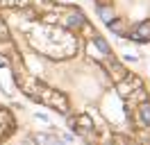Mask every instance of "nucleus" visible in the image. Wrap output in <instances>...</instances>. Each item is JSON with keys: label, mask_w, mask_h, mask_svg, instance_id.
Wrapping results in <instances>:
<instances>
[{"label": "nucleus", "mask_w": 150, "mask_h": 145, "mask_svg": "<svg viewBox=\"0 0 150 145\" xmlns=\"http://www.w3.org/2000/svg\"><path fill=\"white\" fill-rule=\"evenodd\" d=\"M137 125L139 127H150V102H143L137 109Z\"/></svg>", "instance_id": "nucleus-1"}, {"label": "nucleus", "mask_w": 150, "mask_h": 145, "mask_svg": "<svg viewBox=\"0 0 150 145\" xmlns=\"http://www.w3.org/2000/svg\"><path fill=\"white\" fill-rule=\"evenodd\" d=\"M48 104L57 107L59 111H62V113H66V111H68V100H66L64 95L59 93V91H52V93H50V100H48Z\"/></svg>", "instance_id": "nucleus-2"}, {"label": "nucleus", "mask_w": 150, "mask_h": 145, "mask_svg": "<svg viewBox=\"0 0 150 145\" xmlns=\"http://www.w3.org/2000/svg\"><path fill=\"white\" fill-rule=\"evenodd\" d=\"M127 100H130V104H143V102H148V91L143 89V86H141V89H134Z\"/></svg>", "instance_id": "nucleus-3"}, {"label": "nucleus", "mask_w": 150, "mask_h": 145, "mask_svg": "<svg viewBox=\"0 0 150 145\" xmlns=\"http://www.w3.org/2000/svg\"><path fill=\"white\" fill-rule=\"evenodd\" d=\"M62 23H64L66 27H82L84 25V16L77 11V14H68L66 18H62Z\"/></svg>", "instance_id": "nucleus-4"}, {"label": "nucleus", "mask_w": 150, "mask_h": 145, "mask_svg": "<svg viewBox=\"0 0 150 145\" xmlns=\"http://www.w3.org/2000/svg\"><path fill=\"white\" fill-rule=\"evenodd\" d=\"M125 77H127V70H125L118 61H112V80L118 84V82H123Z\"/></svg>", "instance_id": "nucleus-5"}, {"label": "nucleus", "mask_w": 150, "mask_h": 145, "mask_svg": "<svg viewBox=\"0 0 150 145\" xmlns=\"http://www.w3.org/2000/svg\"><path fill=\"white\" fill-rule=\"evenodd\" d=\"M116 91H118V95H121V98H130V93L134 89H132V84H130V80H127V77H125V80L123 82H118V84H116Z\"/></svg>", "instance_id": "nucleus-6"}, {"label": "nucleus", "mask_w": 150, "mask_h": 145, "mask_svg": "<svg viewBox=\"0 0 150 145\" xmlns=\"http://www.w3.org/2000/svg\"><path fill=\"white\" fill-rule=\"evenodd\" d=\"M93 43H96V48H98V50H100V52L105 54V57H109V45H107V41H105L103 36H98V34H93Z\"/></svg>", "instance_id": "nucleus-7"}, {"label": "nucleus", "mask_w": 150, "mask_h": 145, "mask_svg": "<svg viewBox=\"0 0 150 145\" xmlns=\"http://www.w3.org/2000/svg\"><path fill=\"white\" fill-rule=\"evenodd\" d=\"M86 52L91 54V57H93L96 61H105V59H107V57H105V54L100 52V50H98V48H96L93 43H89V45H86Z\"/></svg>", "instance_id": "nucleus-8"}, {"label": "nucleus", "mask_w": 150, "mask_h": 145, "mask_svg": "<svg viewBox=\"0 0 150 145\" xmlns=\"http://www.w3.org/2000/svg\"><path fill=\"white\" fill-rule=\"evenodd\" d=\"M98 14H100V18L107 20V23H112V20H114V11L109 7H100V9H98Z\"/></svg>", "instance_id": "nucleus-9"}, {"label": "nucleus", "mask_w": 150, "mask_h": 145, "mask_svg": "<svg viewBox=\"0 0 150 145\" xmlns=\"http://www.w3.org/2000/svg\"><path fill=\"white\" fill-rule=\"evenodd\" d=\"M137 36H141V39H150V23H141L139 30H137Z\"/></svg>", "instance_id": "nucleus-10"}, {"label": "nucleus", "mask_w": 150, "mask_h": 145, "mask_svg": "<svg viewBox=\"0 0 150 145\" xmlns=\"http://www.w3.org/2000/svg\"><path fill=\"white\" fill-rule=\"evenodd\" d=\"M0 84H5V89L7 93H11V82H9V70H0Z\"/></svg>", "instance_id": "nucleus-11"}, {"label": "nucleus", "mask_w": 150, "mask_h": 145, "mask_svg": "<svg viewBox=\"0 0 150 145\" xmlns=\"http://www.w3.org/2000/svg\"><path fill=\"white\" fill-rule=\"evenodd\" d=\"M109 27H112L114 32H118V34L123 32V23H121V20H112V23H109Z\"/></svg>", "instance_id": "nucleus-12"}, {"label": "nucleus", "mask_w": 150, "mask_h": 145, "mask_svg": "<svg viewBox=\"0 0 150 145\" xmlns=\"http://www.w3.org/2000/svg\"><path fill=\"white\" fill-rule=\"evenodd\" d=\"M57 20H59V18H57V16H52V14H48V16L43 18V23H48V25H55Z\"/></svg>", "instance_id": "nucleus-13"}]
</instances>
